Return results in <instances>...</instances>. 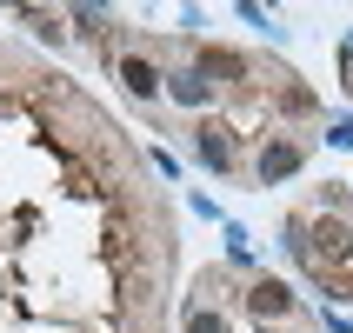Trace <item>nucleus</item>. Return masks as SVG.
Masks as SVG:
<instances>
[{"label": "nucleus", "mask_w": 353, "mask_h": 333, "mask_svg": "<svg viewBox=\"0 0 353 333\" xmlns=\"http://www.w3.org/2000/svg\"><path fill=\"white\" fill-rule=\"evenodd\" d=\"M287 174H300V147L294 140H267L260 147V180H287Z\"/></svg>", "instance_id": "f257e3e1"}, {"label": "nucleus", "mask_w": 353, "mask_h": 333, "mask_svg": "<svg viewBox=\"0 0 353 333\" xmlns=\"http://www.w3.org/2000/svg\"><path fill=\"white\" fill-rule=\"evenodd\" d=\"M247 307H254L260 320H280V314H294V294H287L280 280H254V294H247Z\"/></svg>", "instance_id": "f03ea898"}, {"label": "nucleus", "mask_w": 353, "mask_h": 333, "mask_svg": "<svg viewBox=\"0 0 353 333\" xmlns=\"http://www.w3.org/2000/svg\"><path fill=\"white\" fill-rule=\"evenodd\" d=\"M194 154L207 160L214 174H227V167H234V147H227V134H214V127H200V134H194Z\"/></svg>", "instance_id": "7ed1b4c3"}, {"label": "nucleus", "mask_w": 353, "mask_h": 333, "mask_svg": "<svg viewBox=\"0 0 353 333\" xmlns=\"http://www.w3.org/2000/svg\"><path fill=\"white\" fill-rule=\"evenodd\" d=\"M120 80H127L140 100H154V94H160V74L147 67V60H120Z\"/></svg>", "instance_id": "20e7f679"}, {"label": "nucleus", "mask_w": 353, "mask_h": 333, "mask_svg": "<svg viewBox=\"0 0 353 333\" xmlns=\"http://www.w3.org/2000/svg\"><path fill=\"white\" fill-rule=\"evenodd\" d=\"M200 74H227V80H247V60H240V54H227V47H207V54H200Z\"/></svg>", "instance_id": "39448f33"}, {"label": "nucleus", "mask_w": 353, "mask_h": 333, "mask_svg": "<svg viewBox=\"0 0 353 333\" xmlns=\"http://www.w3.org/2000/svg\"><path fill=\"white\" fill-rule=\"evenodd\" d=\"M167 94H174L180 107H207V87H200V74H174V80H167Z\"/></svg>", "instance_id": "423d86ee"}, {"label": "nucleus", "mask_w": 353, "mask_h": 333, "mask_svg": "<svg viewBox=\"0 0 353 333\" xmlns=\"http://www.w3.org/2000/svg\"><path fill=\"white\" fill-rule=\"evenodd\" d=\"M187 333H227V320L207 314V307H194V314H187Z\"/></svg>", "instance_id": "0eeeda50"}, {"label": "nucleus", "mask_w": 353, "mask_h": 333, "mask_svg": "<svg viewBox=\"0 0 353 333\" xmlns=\"http://www.w3.org/2000/svg\"><path fill=\"white\" fill-rule=\"evenodd\" d=\"M327 140H334V147H353V120H340V127H334Z\"/></svg>", "instance_id": "6e6552de"}]
</instances>
